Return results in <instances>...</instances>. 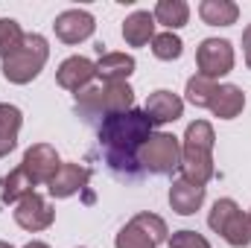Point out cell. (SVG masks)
<instances>
[{"mask_svg": "<svg viewBox=\"0 0 251 248\" xmlns=\"http://www.w3.org/2000/svg\"><path fill=\"white\" fill-rule=\"evenodd\" d=\"M149 134H152V120L146 117V111H137V108L108 114V117H102V123L97 128V137H100L108 167L126 178H137L143 173L137 152L149 140Z\"/></svg>", "mask_w": 251, "mask_h": 248, "instance_id": "1", "label": "cell"}, {"mask_svg": "<svg viewBox=\"0 0 251 248\" xmlns=\"http://www.w3.org/2000/svg\"><path fill=\"white\" fill-rule=\"evenodd\" d=\"M213 125L207 120H196L187 125L181 140V178L190 184L204 187L213 178Z\"/></svg>", "mask_w": 251, "mask_h": 248, "instance_id": "2", "label": "cell"}, {"mask_svg": "<svg viewBox=\"0 0 251 248\" xmlns=\"http://www.w3.org/2000/svg\"><path fill=\"white\" fill-rule=\"evenodd\" d=\"M128 108H134V91L128 82H102L100 88H85L76 94V111L85 120L108 117Z\"/></svg>", "mask_w": 251, "mask_h": 248, "instance_id": "3", "label": "cell"}, {"mask_svg": "<svg viewBox=\"0 0 251 248\" xmlns=\"http://www.w3.org/2000/svg\"><path fill=\"white\" fill-rule=\"evenodd\" d=\"M50 59V44H47V38L44 35H38V32H26L24 35V41H21V47L9 56V59H3V76H6V82H12V85H26V82H32L41 70H44V64Z\"/></svg>", "mask_w": 251, "mask_h": 248, "instance_id": "4", "label": "cell"}, {"mask_svg": "<svg viewBox=\"0 0 251 248\" xmlns=\"http://www.w3.org/2000/svg\"><path fill=\"white\" fill-rule=\"evenodd\" d=\"M207 225L228 246H234V248L251 246V219H249V213L240 210V204L234 198H216L213 207H210Z\"/></svg>", "mask_w": 251, "mask_h": 248, "instance_id": "5", "label": "cell"}, {"mask_svg": "<svg viewBox=\"0 0 251 248\" xmlns=\"http://www.w3.org/2000/svg\"><path fill=\"white\" fill-rule=\"evenodd\" d=\"M140 170L152 175H170L173 170L181 167V140L167 131H152L149 140L137 152Z\"/></svg>", "mask_w": 251, "mask_h": 248, "instance_id": "6", "label": "cell"}, {"mask_svg": "<svg viewBox=\"0 0 251 248\" xmlns=\"http://www.w3.org/2000/svg\"><path fill=\"white\" fill-rule=\"evenodd\" d=\"M196 64H199V76L207 79H219L225 73L234 70V47L225 38H204L196 50Z\"/></svg>", "mask_w": 251, "mask_h": 248, "instance_id": "7", "label": "cell"}, {"mask_svg": "<svg viewBox=\"0 0 251 248\" xmlns=\"http://www.w3.org/2000/svg\"><path fill=\"white\" fill-rule=\"evenodd\" d=\"M15 222L29 231V234H38V231H47L53 222H56V210L53 204L41 196V193H29L26 198H21L15 204Z\"/></svg>", "mask_w": 251, "mask_h": 248, "instance_id": "8", "label": "cell"}, {"mask_svg": "<svg viewBox=\"0 0 251 248\" xmlns=\"http://www.w3.org/2000/svg\"><path fill=\"white\" fill-rule=\"evenodd\" d=\"M21 167L26 170V175H29L35 184H50L53 175H56L59 167H62V158H59V152H56L50 143H35V146H29V149L24 152Z\"/></svg>", "mask_w": 251, "mask_h": 248, "instance_id": "9", "label": "cell"}, {"mask_svg": "<svg viewBox=\"0 0 251 248\" xmlns=\"http://www.w3.org/2000/svg\"><path fill=\"white\" fill-rule=\"evenodd\" d=\"M53 29H56V38L59 41H64V44H79V41H85V38L94 35L97 21L85 9H67V12H62L56 18Z\"/></svg>", "mask_w": 251, "mask_h": 248, "instance_id": "10", "label": "cell"}, {"mask_svg": "<svg viewBox=\"0 0 251 248\" xmlns=\"http://www.w3.org/2000/svg\"><path fill=\"white\" fill-rule=\"evenodd\" d=\"M94 76H97V62H91L85 56H70L56 70V82L62 85L64 91H73V94L85 91Z\"/></svg>", "mask_w": 251, "mask_h": 248, "instance_id": "11", "label": "cell"}, {"mask_svg": "<svg viewBox=\"0 0 251 248\" xmlns=\"http://www.w3.org/2000/svg\"><path fill=\"white\" fill-rule=\"evenodd\" d=\"M88 181H91V170L88 167H82V164H62L59 173L53 175V181L47 184V190H50L53 198H70L79 190H85Z\"/></svg>", "mask_w": 251, "mask_h": 248, "instance_id": "12", "label": "cell"}, {"mask_svg": "<svg viewBox=\"0 0 251 248\" xmlns=\"http://www.w3.org/2000/svg\"><path fill=\"white\" fill-rule=\"evenodd\" d=\"M146 117L152 120V125H164V123H176L184 114V99L173 91H155L146 99Z\"/></svg>", "mask_w": 251, "mask_h": 248, "instance_id": "13", "label": "cell"}, {"mask_svg": "<svg viewBox=\"0 0 251 248\" xmlns=\"http://www.w3.org/2000/svg\"><path fill=\"white\" fill-rule=\"evenodd\" d=\"M201 204H204V187L190 184L184 178L173 181V187H170V207L178 216H193Z\"/></svg>", "mask_w": 251, "mask_h": 248, "instance_id": "14", "label": "cell"}, {"mask_svg": "<svg viewBox=\"0 0 251 248\" xmlns=\"http://www.w3.org/2000/svg\"><path fill=\"white\" fill-rule=\"evenodd\" d=\"M243 108H246V94H243V88H237V85H219V88H216V94H213V99H210V111H213L219 120H234V117L243 114Z\"/></svg>", "mask_w": 251, "mask_h": 248, "instance_id": "15", "label": "cell"}, {"mask_svg": "<svg viewBox=\"0 0 251 248\" xmlns=\"http://www.w3.org/2000/svg\"><path fill=\"white\" fill-rule=\"evenodd\" d=\"M123 38L128 47H143L155 38V15L152 12H131L123 21Z\"/></svg>", "mask_w": 251, "mask_h": 248, "instance_id": "16", "label": "cell"}, {"mask_svg": "<svg viewBox=\"0 0 251 248\" xmlns=\"http://www.w3.org/2000/svg\"><path fill=\"white\" fill-rule=\"evenodd\" d=\"M134 73V56L128 53H102L97 62V76L102 82H126Z\"/></svg>", "mask_w": 251, "mask_h": 248, "instance_id": "17", "label": "cell"}, {"mask_svg": "<svg viewBox=\"0 0 251 248\" xmlns=\"http://www.w3.org/2000/svg\"><path fill=\"white\" fill-rule=\"evenodd\" d=\"M24 123V114L18 105L0 102V158H6L15 146H18V131Z\"/></svg>", "mask_w": 251, "mask_h": 248, "instance_id": "18", "label": "cell"}, {"mask_svg": "<svg viewBox=\"0 0 251 248\" xmlns=\"http://www.w3.org/2000/svg\"><path fill=\"white\" fill-rule=\"evenodd\" d=\"M199 18L207 26H231L240 18V6L231 0H201L199 3Z\"/></svg>", "mask_w": 251, "mask_h": 248, "instance_id": "19", "label": "cell"}, {"mask_svg": "<svg viewBox=\"0 0 251 248\" xmlns=\"http://www.w3.org/2000/svg\"><path fill=\"white\" fill-rule=\"evenodd\" d=\"M35 181L26 175V170L24 167H15L9 175H3V181H0V201H6V204H18L21 198H26L29 193H35Z\"/></svg>", "mask_w": 251, "mask_h": 248, "instance_id": "20", "label": "cell"}, {"mask_svg": "<svg viewBox=\"0 0 251 248\" xmlns=\"http://www.w3.org/2000/svg\"><path fill=\"white\" fill-rule=\"evenodd\" d=\"M152 15H155V24H164L167 32H173V29H181L190 21V6L184 0H158Z\"/></svg>", "mask_w": 251, "mask_h": 248, "instance_id": "21", "label": "cell"}, {"mask_svg": "<svg viewBox=\"0 0 251 248\" xmlns=\"http://www.w3.org/2000/svg\"><path fill=\"white\" fill-rule=\"evenodd\" d=\"M216 82L213 79H207V76H190L187 79V102H193L196 108H210V99H213V94H216Z\"/></svg>", "mask_w": 251, "mask_h": 248, "instance_id": "22", "label": "cell"}, {"mask_svg": "<svg viewBox=\"0 0 251 248\" xmlns=\"http://www.w3.org/2000/svg\"><path fill=\"white\" fill-rule=\"evenodd\" d=\"M114 246L117 248H158V243L131 219V222H126L123 228H120V234H117V240H114Z\"/></svg>", "mask_w": 251, "mask_h": 248, "instance_id": "23", "label": "cell"}, {"mask_svg": "<svg viewBox=\"0 0 251 248\" xmlns=\"http://www.w3.org/2000/svg\"><path fill=\"white\" fill-rule=\"evenodd\" d=\"M24 35L26 32L21 29V24L15 18H0V59H9L21 47Z\"/></svg>", "mask_w": 251, "mask_h": 248, "instance_id": "24", "label": "cell"}, {"mask_svg": "<svg viewBox=\"0 0 251 248\" xmlns=\"http://www.w3.org/2000/svg\"><path fill=\"white\" fill-rule=\"evenodd\" d=\"M152 53H155V59H161V62H176V59L184 53V44H181V38H178L176 32H158V35L152 38Z\"/></svg>", "mask_w": 251, "mask_h": 248, "instance_id": "25", "label": "cell"}, {"mask_svg": "<svg viewBox=\"0 0 251 248\" xmlns=\"http://www.w3.org/2000/svg\"><path fill=\"white\" fill-rule=\"evenodd\" d=\"M134 222H137V225H140V228H143L155 243H158V246L170 240V228H167V222H164L161 216H155V213H137V216H134Z\"/></svg>", "mask_w": 251, "mask_h": 248, "instance_id": "26", "label": "cell"}, {"mask_svg": "<svg viewBox=\"0 0 251 248\" xmlns=\"http://www.w3.org/2000/svg\"><path fill=\"white\" fill-rule=\"evenodd\" d=\"M170 248H210V243L196 231H176L170 237Z\"/></svg>", "mask_w": 251, "mask_h": 248, "instance_id": "27", "label": "cell"}, {"mask_svg": "<svg viewBox=\"0 0 251 248\" xmlns=\"http://www.w3.org/2000/svg\"><path fill=\"white\" fill-rule=\"evenodd\" d=\"M243 53H246V64H249V70H251V24L243 32Z\"/></svg>", "mask_w": 251, "mask_h": 248, "instance_id": "28", "label": "cell"}, {"mask_svg": "<svg viewBox=\"0 0 251 248\" xmlns=\"http://www.w3.org/2000/svg\"><path fill=\"white\" fill-rule=\"evenodd\" d=\"M24 248H50L47 243H41V240H32V243H26Z\"/></svg>", "mask_w": 251, "mask_h": 248, "instance_id": "29", "label": "cell"}, {"mask_svg": "<svg viewBox=\"0 0 251 248\" xmlns=\"http://www.w3.org/2000/svg\"><path fill=\"white\" fill-rule=\"evenodd\" d=\"M0 248H12V246H9V243H3V240H0Z\"/></svg>", "mask_w": 251, "mask_h": 248, "instance_id": "30", "label": "cell"}, {"mask_svg": "<svg viewBox=\"0 0 251 248\" xmlns=\"http://www.w3.org/2000/svg\"><path fill=\"white\" fill-rule=\"evenodd\" d=\"M249 219H251V210H249Z\"/></svg>", "mask_w": 251, "mask_h": 248, "instance_id": "31", "label": "cell"}]
</instances>
